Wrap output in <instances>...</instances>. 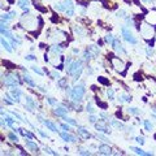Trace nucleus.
<instances>
[{
  "label": "nucleus",
  "mask_w": 156,
  "mask_h": 156,
  "mask_svg": "<svg viewBox=\"0 0 156 156\" xmlns=\"http://www.w3.org/2000/svg\"><path fill=\"white\" fill-rule=\"evenodd\" d=\"M95 128L100 133H109V128L105 124V120H99V122H95Z\"/></svg>",
  "instance_id": "obj_5"
},
{
  "label": "nucleus",
  "mask_w": 156,
  "mask_h": 156,
  "mask_svg": "<svg viewBox=\"0 0 156 156\" xmlns=\"http://www.w3.org/2000/svg\"><path fill=\"white\" fill-rule=\"evenodd\" d=\"M12 18H13V16L11 13H9V14H3V16H2V21L3 22H8V21H11Z\"/></svg>",
  "instance_id": "obj_31"
},
{
  "label": "nucleus",
  "mask_w": 156,
  "mask_h": 156,
  "mask_svg": "<svg viewBox=\"0 0 156 156\" xmlns=\"http://www.w3.org/2000/svg\"><path fill=\"white\" fill-rule=\"evenodd\" d=\"M111 61H112V65H113V68H115L116 70H124V69H125L124 61H122V60H120L119 57H112V58H111Z\"/></svg>",
  "instance_id": "obj_6"
},
{
  "label": "nucleus",
  "mask_w": 156,
  "mask_h": 156,
  "mask_svg": "<svg viewBox=\"0 0 156 156\" xmlns=\"http://www.w3.org/2000/svg\"><path fill=\"white\" fill-rule=\"evenodd\" d=\"M37 117H38V119H39V121H42V122H43V124H44V125H46V126H47V128H48V129H50L51 131H53V133H57V126H56L55 124H53V122H52V121H50V120H43V119H42V117H41V116H39V115H38Z\"/></svg>",
  "instance_id": "obj_8"
},
{
  "label": "nucleus",
  "mask_w": 156,
  "mask_h": 156,
  "mask_svg": "<svg viewBox=\"0 0 156 156\" xmlns=\"http://www.w3.org/2000/svg\"><path fill=\"white\" fill-rule=\"evenodd\" d=\"M60 136L65 140V142H77V139H76L73 135H70L69 133H68V131H61V133H60Z\"/></svg>",
  "instance_id": "obj_13"
},
{
  "label": "nucleus",
  "mask_w": 156,
  "mask_h": 156,
  "mask_svg": "<svg viewBox=\"0 0 156 156\" xmlns=\"http://www.w3.org/2000/svg\"><path fill=\"white\" fill-rule=\"evenodd\" d=\"M73 30H74V34H76V35H78V37H83L86 34L85 29H82V26H78V25H76L74 27H73Z\"/></svg>",
  "instance_id": "obj_17"
},
{
  "label": "nucleus",
  "mask_w": 156,
  "mask_h": 156,
  "mask_svg": "<svg viewBox=\"0 0 156 156\" xmlns=\"http://www.w3.org/2000/svg\"><path fill=\"white\" fill-rule=\"evenodd\" d=\"M35 105H37V103L33 100V98H31V96H26V104H25V108H26L27 111L33 112V109L35 108Z\"/></svg>",
  "instance_id": "obj_11"
},
{
  "label": "nucleus",
  "mask_w": 156,
  "mask_h": 156,
  "mask_svg": "<svg viewBox=\"0 0 156 156\" xmlns=\"http://www.w3.org/2000/svg\"><path fill=\"white\" fill-rule=\"evenodd\" d=\"M82 70H83V66H82V61L81 60H77V61H73L70 66L68 68V74L73 77V81H77L78 78L81 77L82 74Z\"/></svg>",
  "instance_id": "obj_2"
},
{
  "label": "nucleus",
  "mask_w": 156,
  "mask_h": 156,
  "mask_svg": "<svg viewBox=\"0 0 156 156\" xmlns=\"http://www.w3.org/2000/svg\"><path fill=\"white\" fill-rule=\"evenodd\" d=\"M9 94H11L13 99L16 100V103H18V101H20V96H21L22 92H21V90H20V89H16V87H13Z\"/></svg>",
  "instance_id": "obj_14"
},
{
  "label": "nucleus",
  "mask_w": 156,
  "mask_h": 156,
  "mask_svg": "<svg viewBox=\"0 0 156 156\" xmlns=\"http://www.w3.org/2000/svg\"><path fill=\"white\" fill-rule=\"evenodd\" d=\"M126 111H128V113H129V115H131V116H136V115H139V109L136 108V107H129V108L126 109Z\"/></svg>",
  "instance_id": "obj_23"
},
{
  "label": "nucleus",
  "mask_w": 156,
  "mask_h": 156,
  "mask_svg": "<svg viewBox=\"0 0 156 156\" xmlns=\"http://www.w3.org/2000/svg\"><path fill=\"white\" fill-rule=\"evenodd\" d=\"M51 52H52V53H58V55H60V53L62 52V48H60L58 46H53V47L51 48Z\"/></svg>",
  "instance_id": "obj_32"
},
{
  "label": "nucleus",
  "mask_w": 156,
  "mask_h": 156,
  "mask_svg": "<svg viewBox=\"0 0 156 156\" xmlns=\"http://www.w3.org/2000/svg\"><path fill=\"white\" fill-rule=\"evenodd\" d=\"M111 125L115 126V128H117L119 130H125V125L121 124V122H119V121H116V120H112V121H111Z\"/></svg>",
  "instance_id": "obj_22"
},
{
  "label": "nucleus",
  "mask_w": 156,
  "mask_h": 156,
  "mask_svg": "<svg viewBox=\"0 0 156 156\" xmlns=\"http://www.w3.org/2000/svg\"><path fill=\"white\" fill-rule=\"evenodd\" d=\"M143 125H144V128H146V130H147V131H151V130H152V128H154V125L151 124L148 120H144L143 121Z\"/></svg>",
  "instance_id": "obj_28"
},
{
  "label": "nucleus",
  "mask_w": 156,
  "mask_h": 156,
  "mask_svg": "<svg viewBox=\"0 0 156 156\" xmlns=\"http://www.w3.org/2000/svg\"><path fill=\"white\" fill-rule=\"evenodd\" d=\"M3 83L8 87H16V85H20L21 81L18 80L17 74H12V73H7L5 76L3 74Z\"/></svg>",
  "instance_id": "obj_3"
},
{
  "label": "nucleus",
  "mask_w": 156,
  "mask_h": 156,
  "mask_svg": "<svg viewBox=\"0 0 156 156\" xmlns=\"http://www.w3.org/2000/svg\"><path fill=\"white\" fill-rule=\"evenodd\" d=\"M85 83L82 82L80 85H76L73 89L69 91V95H70V99L74 101V103H81L82 101V98L85 95Z\"/></svg>",
  "instance_id": "obj_1"
},
{
  "label": "nucleus",
  "mask_w": 156,
  "mask_h": 156,
  "mask_svg": "<svg viewBox=\"0 0 156 156\" xmlns=\"http://www.w3.org/2000/svg\"><path fill=\"white\" fill-rule=\"evenodd\" d=\"M66 85H68V81L65 78H60V80H58V86L60 87H65Z\"/></svg>",
  "instance_id": "obj_38"
},
{
  "label": "nucleus",
  "mask_w": 156,
  "mask_h": 156,
  "mask_svg": "<svg viewBox=\"0 0 156 156\" xmlns=\"http://www.w3.org/2000/svg\"><path fill=\"white\" fill-rule=\"evenodd\" d=\"M121 34H122V37H124V39L128 43H131V44H136L138 43V41H136V38L131 34V31L129 30L126 26H122L121 27Z\"/></svg>",
  "instance_id": "obj_4"
},
{
  "label": "nucleus",
  "mask_w": 156,
  "mask_h": 156,
  "mask_svg": "<svg viewBox=\"0 0 156 156\" xmlns=\"http://www.w3.org/2000/svg\"><path fill=\"white\" fill-rule=\"evenodd\" d=\"M78 52H80V51H78L77 48H73V53H78Z\"/></svg>",
  "instance_id": "obj_56"
},
{
  "label": "nucleus",
  "mask_w": 156,
  "mask_h": 156,
  "mask_svg": "<svg viewBox=\"0 0 156 156\" xmlns=\"http://www.w3.org/2000/svg\"><path fill=\"white\" fill-rule=\"evenodd\" d=\"M23 81H25L27 85H30V86H35V83H34V81L31 80V77L29 76V74H26V73L23 74Z\"/></svg>",
  "instance_id": "obj_24"
},
{
  "label": "nucleus",
  "mask_w": 156,
  "mask_h": 156,
  "mask_svg": "<svg viewBox=\"0 0 156 156\" xmlns=\"http://www.w3.org/2000/svg\"><path fill=\"white\" fill-rule=\"evenodd\" d=\"M98 80H99V82H101L103 85H108V83H109V82L107 81V80H104V77H99Z\"/></svg>",
  "instance_id": "obj_47"
},
{
  "label": "nucleus",
  "mask_w": 156,
  "mask_h": 156,
  "mask_svg": "<svg viewBox=\"0 0 156 156\" xmlns=\"http://www.w3.org/2000/svg\"><path fill=\"white\" fill-rule=\"evenodd\" d=\"M126 14H128V13H126L125 9H120V11H117L116 16H117V17H120V18H125V17H126Z\"/></svg>",
  "instance_id": "obj_30"
},
{
  "label": "nucleus",
  "mask_w": 156,
  "mask_h": 156,
  "mask_svg": "<svg viewBox=\"0 0 156 156\" xmlns=\"http://www.w3.org/2000/svg\"><path fill=\"white\" fill-rule=\"evenodd\" d=\"M78 154H80V155H91V152H90V151H87V150H80V151H78Z\"/></svg>",
  "instance_id": "obj_45"
},
{
  "label": "nucleus",
  "mask_w": 156,
  "mask_h": 156,
  "mask_svg": "<svg viewBox=\"0 0 156 156\" xmlns=\"http://www.w3.org/2000/svg\"><path fill=\"white\" fill-rule=\"evenodd\" d=\"M100 117H103V119H109V116L107 113H100Z\"/></svg>",
  "instance_id": "obj_53"
},
{
  "label": "nucleus",
  "mask_w": 156,
  "mask_h": 156,
  "mask_svg": "<svg viewBox=\"0 0 156 156\" xmlns=\"http://www.w3.org/2000/svg\"><path fill=\"white\" fill-rule=\"evenodd\" d=\"M89 121H90L91 124H95V122H96V117H95L94 115H91V116L89 117Z\"/></svg>",
  "instance_id": "obj_48"
},
{
  "label": "nucleus",
  "mask_w": 156,
  "mask_h": 156,
  "mask_svg": "<svg viewBox=\"0 0 156 156\" xmlns=\"http://www.w3.org/2000/svg\"><path fill=\"white\" fill-rule=\"evenodd\" d=\"M38 133H39V134H41V135L43 136V138H48V135H47L46 133H43V131H42V130H39V129H38Z\"/></svg>",
  "instance_id": "obj_51"
},
{
  "label": "nucleus",
  "mask_w": 156,
  "mask_h": 156,
  "mask_svg": "<svg viewBox=\"0 0 156 156\" xmlns=\"http://www.w3.org/2000/svg\"><path fill=\"white\" fill-rule=\"evenodd\" d=\"M130 150L134 151L136 155H142V156H148V155H151V154H148V152H144L142 148H138V147H130Z\"/></svg>",
  "instance_id": "obj_21"
},
{
  "label": "nucleus",
  "mask_w": 156,
  "mask_h": 156,
  "mask_svg": "<svg viewBox=\"0 0 156 156\" xmlns=\"http://www.w3.org/2000/svg\"><path fill=\"white\" fill-rule=\"evenodd\" d=\"M77 133L80 136H82V138H85V139H89L90 138V133H89V130H86L85 128H78L77 129Z\"/></svg>",
  "instance_id": "obj_16"
},
{
  "label": "nucleus",
  "mask_w": 156,
  "mask_h": 156,
  "mask_svg": "<svg viewBox=\"0 0 156 156\" xmlns=\"http://www.w3.org/2000/svg\"><path fill=\"white\" fill-rule=\"evenodd\" d=\"M107 98H108L109 100H115V90L113 89L107 90Z\"/></svg>",
  "instance_id": "obj_26"
},
{
  "label": "nucleus",
  "mask_w": 156,
  "mask_h": 156,
  "mask_svg": "<svg viewBox=\"0 0 156 156\" xmlns=\"http://www.w3.org/2000/svg\"><path fill=\"white\" fill-rule=\"evenodd\" d=\"M44 151H46V154H50V155H57V152H53V151L51 148H48V147H44Z\"/></svg>",
  "instance_id": "obj_46"
},
{
  "label": "nucleus",
  "mask_w": 156,
  "mask_h": 156,
  "mask_svg": "<svg viewBox=\"0 0 156 156\" xmlns=\"http://www.w3.org/2000/svg\"><path fill=\"white\" fill-rule=\"evenodd\" d=\"M47 103L50 105H56L57 104V100H55L53 98H47Z\"/></svg>",
  "instance_id": "obj_39"
},
{
  "label": "nucleus",
  "mask_w": 156,
  "mask_h": 156,
  "mask_svg": "<svg viewBox=\"0 0 156 156\" xmlns=\"http://www.w3.org/2000/svg\"><path fill=\"white\" fill-rule=\"evenodd\" d=\"M31 69H33V72H35L37 74H39V76H44V72L41 70L38 66H31Z\"/></svg>",
  "instance_id": "obj_35"
},
{
  "label": "nucleus",
  "mask_w": 156,
  "mask_h": 156,
  "mask_svg": "<svg viewBox=\"0 0 156 156\" xmlns=\"http://www.w3.org/2000/svg\"><path fill=\"white\" fill-rule=\"evenodd\" d=\"M98 151H99L100 155H111L112 154V150H111V147L108 144H100Z\"/></svg>",
  "instance_id": "obj_12"
},
{
  "label": "nucleus",
  "mask_w": 156,
  "mask_h": 156,
  "mask_svg": "<svg viewBox=\"0 0 156 156\" xmlns=\"http://www.w3.org/2000/svg\"><path fill=\"white\" fill-rule=\"evenodd\" d=\"M135 142L143 144V143H144V138H143V136H135Z\"/></svg>",
  "instance_id": "obj_43"
},
{
  "label": "nucleus",
  "mask_w": 156,
  "mask_h": 156,
  "mask_svg": "<svg viewBox=\"0 0 156 156\" xmlns=\"http://www.w3.org/2000/svg\"><path fill=\"white\" fill-rule=\"evenodd\" d=\"M113 41H115V38H113V35H112V34H107V35L104 37V42H105V43H109V44H112V43H113Z\"/></svg>",
  "instance_id": "obj_27"
},
{
  "label": "nucleus",
  "mask_w": 156,
  "mask_h": 156,
  "mask_svg": "<svg viewBox=\"0 0 156 156\" xmlns=\"http://www.w3.org/2000/svg\"><path fill=\"white\" fill-rule=\"evenodd\" d=\"M25 58H26L27 61H31V60H34V58H35V56H33V55H27Z\"/></svg>",
  "instance_id": "obj_50"
},
{
  "label": "nucleus",
  "mask_w": 156,
  "mask_h": 156,
  "mask_svg": "<svg viewBox=\"0 0 156 156\" xmlns=\"http://www.w3.org/2000/svg\"><path fill=\"white\" fill-rule=\"evenodd\" d=\"M152 116L156 119V108H155V109H152Z\"/></svg>",
  "instance_id": "obj_55"
},
{
  "label": "nucleus",
  "mask_w": 156,
  "mask_h": 156,
  "mask_svg": "<svg viewBox=\"0 0 156 156\" xmlns=\"http://www.w3.org/2000/svg\"><path fill=\"white\" fill-rule=\"evenodd\" d=\"M25 146L26 147L30 150V151H33L34 154H38V151H39V147L37 146V143H34L33 140H30V139H26L25 140Z\"/></svg>",
  "instance_id": "obj_10"
},
{
  "label": "nucleus",
  "mask_w": 156,
  "mask_h": 156,
  "mask_svg": "<svg viewBox=\"0 0 156 156\" xmlns=\"http://www.w3.org/2000/svg\"><path fill=\"white\" fill-rule=\"evenodd\" d=\"M147 22H151V25H156V13H154V17H147Z\"/></svg>",
  "instance_id": "obj_36"
},
{
  "label": "nucleus",
  "mask_w": 156,
  "mask_h": 156,
  "mask_svg": "<svg viewBox=\"0 0 156 156\" xmlns=\"http://www.w3.org/2000/svg\"><path fill=\"white\" fill-rule=\"evenodd\" d=\"M12 115H13L14 117H17V119H18L20 121H25V120H23V117H22L21 115H20V113H17V112H12Z\"/></svg>",
  "instance_id": "obj_44"
},
{
  "label": "nucleus",
  "mask_w": 156,
  "mask_h": 156,
  "mask_svg": "<svg viewBox=\"0 0 156 156\" xmlns=\"http://www.w3.org/2000/svg\"><path fill=\"white\" fill-rule=\"evenodd\" d=\"M89 51L91 52V55L94 56V57H96L98 55H99V52H100L99 47H96L95 44H91V46H89Z\"/></svg>",
  "instance_id": "obj_19"
},
{
  "label": "nucleus",
  "mask_w": 156,
  "mask_h": 156,
  "mask_svg": "<svg viewBox=\"0 0 156 156\" xmlns=\"http://www.w3.org/2000/svg\"><path fill=\"white\" fill-rule=\"evenodd\" d=\"M8 138L11 139L12 142H16V143L18 142V136H17L16 134H14V133H9V134H8Z\"/></svg>",
  "instance_id": "obj_33"
},
{
  "label": "nucleus",
  "mask_w": 156,
  "mask_h": 156,
  "mask_svg": "<svg viewBox=\"0 0 156 156\" xmlns=\"http://www.w3.org/2000/svg\"><path fill=\"white\" fill-rule=\"evenodd\" d=\"M112 47H113V50L117 52V53H121V55H125V50H124V47L121 46V43H120V41L119 39H115L113 41V43H112Z\"/></svg>",
  "instance_id": "obj_9"
},
{
  "label": "nucleus",
  "mask_w": 156,
  "mask_h": 156,
  "mask_svg": "<svg viewBox=\"0 0 156 156\" xmlns=\"http://www.w3.org/2000/svg\"><path fill=\"white\" fill-rule=\"evenodd\" d=\"M86 111H87V112H89V113H90V115H92V113H94V112H95V109H94V107H92V104H91V103H89V104H87V105H86Z\"/></svg>",
  "instance_id": "obj_37"
},
{
  "label": "nucleus",
  "mask_w": 156,
  "mask_h": 156,
  "mask_svg": "<svg viewBox=\"0 0 156 156\" xmlns=\"http://www.w3.org/2000/svg\"><path fill=\"white\" fill-rule=\"evenodd\" d=\"M64 120H65L69 125H72V126H77V122L74 121V119H70V117H64Z\"/></svg>",
  "instance_id": "obj_34"
},
{
  "label": "nucleus",
  "mask_w": 156,
  "mask_h": 156,
  "mask_svg": "<svg viewBox=\"0 0 156 156\" xmlns=\"http://www.w3.org/2000/svg\"><path fill=\"white\" fill-rule=\"evenodd\" d=\"M55 9L58 12H65V7H64V4L62 3H56L55 4Z\"/></svg>",
  "instance_id": "obj_29"
},
{
  "label": "nucleus",
  "mask_w": 156,
  "mask_h": 156,
  "mask_svg": "<svg viewBox=\"0 0 156 156\" xmlns=\"http://www.w3.org/2000/svg\"><path fill=\"white\" fill-rule=\"evenodd\" d=\"M94 73V70L91 69V66H89V69H87V74H92Z\"/></svg>",
  "instance_id": "obj_54"
},
{
  "label": "nucleus",
  "mask_w": 156,
  "mask_h": 156,
  "mask_svg": "<svg viewBox=\"0 0 156 156\" xmlns=\"http://www.w3.org/2000/svg\"><path fill=\"white\" fill-rule=\"evenodd\" d=\"M2 46H3V48H4V50H7L8 52H13V48H12V46L11 44H9V43L5 41V38H4V37H2Z\"/></svg>",
  "instance_id": "obj_18"
},
{
  "label": "nucleus",
  "mask_w": 156,
  "mask_h": 156,
  "mask_svg": "<svg viewBox=\"0 0 156 156\" xmlns=\"http://www.w3.org/2000/svg\"><path fill=\"white\" fill-rule=\"evenodd\" d=\"M140 33H142V35L146 39H150L154 35V29L151 26H148V25H144V26H142V29H140Z\"/></svg>",
  "instance_id": "obj_7"
},
{
  "label": "nucleus",
  "mask_w": 156,
  "mask_h": 156,
  "mask_svg": "<svg viewBox=\"0 0 156 156\" xmlns=\"http://www.w3.org/2000/svg\"><path fill=\"white\" fill-rule=\"evenodd\" d=\"M37 89L41 91V92H47V90H46V87H42V86H39V87H37Z\"/></svg>",
  "instance_id": "obj_52"
},
{
  "label": "nucleus",
  "mask_w": 156,
  "mask_h": 156,
  "mask_svg": "<svg viewBox=\"0 0 156 156\" xmlns=\"http://www.w3.org/2000/svg\"><path fill=\"white\" fill-rule=\"evenodd\" d=\"M60 128H61L62 130H65V131H69V130H70L69 124H68V122H66V124H61V125H60Z\"/></svg>",
  "instance_id": "obj_40"
},
{
  "label": "nucleus",
  "mask_w": 156,
  "mask_h": 156,
  "mask_svg": "<svg viewBox=\"0 0 156 156\" xmlns=\"http://www.w3.org/2000/svg\"><path fill=\"white\" fill-rule=\"evenodd\" d=\"M66 113H68V109L65 108V107H58L57 105L55 108V115L58 116V117H65Z\"/></svg>",
  "instance_id": "obj_15"
},
{
  "label": "nucleus",
  "mask_w": 156,
  "mask_h": 156,
  "mask_svg": "<svg viewBox=\"0 0 156 156\" xmlns=\"http://www.w3.org/2000/svg\"><path fill=\"white\" fill-rule=\"evenodd\" d=\"M62 4H64V7H65V11H66V9L74 8V5H73V0H64Z\"/></svg>",
  "instance_id": "obj_25"
},
{
  "label": "nucleus",
  "mask_w": 156,
  "mask_h": 156,
  "mask_svg": "<svg viewBox=\"0 0 156 156\" xmlns=\"http://www.w3.org/2000/svg\"><path fill=\"white\" fill-rule=\"evenodd\" d=\"M146 51H147V55L148 56H152L154 55V51H152V48H151V47H147V50H146Z\"/></svg>",
  "instance_id": "obj_49"
},
{
  "label": "nucleus",
  "mask_w": 156,
  "mask_h": 156,
  "mask_svg": "<svg viewBox=\"0 0 156 156\" xmlns=\"http://www.w3.org/2000/svg\"><path fill=\"white\" fill-rule=\"evenodd\" d=\"M119 100H120V103H129V101L131 100V96L126 95V94H121L119 96Z\"/></svg>",
  "instance_id": "obj_20"
},
{
  "label": "nucleus",
  "mask_w": 156,
  "mask_h": 156,
  "mask_svg": "<svg viewBox=\"0 0 156 156\" xmlns=\"http://www.w3.org/2000/svg\"><path fill=\"white\" fill-rule=\"evenodd\" d=\"M51 76L53 77V78H57V80H60V73H58V72H56V70H53L52 73H51Z\"/></svg>",
  "instance_id": "obj_42"
},
{
  "label": "nucleus",
  "mask_w": 156,
  "mask_h": 156,
  "mask_svg": "<svg viewBox=\"0 0 156 156\" xmlns=\"http://www.w3.org/2000/svg\"><path fill=\"white\" fill-rule=\"evenodd\" d=\"M65 13H66V16L72 17L73 14H74V8H72V9H66V11H65Z\"/></svg>",
  "instance_id": "obj_41"
},
{
  "label": "nucleus",
  "mask_w": 156,
  "mask_h": 156,
  "mask_svg": "<svg viewBox=\"0 0 156 156\" xmlns=\"http://www.w3.org/2000/svg\"><path fill=\"white\" fill-rule=\"evenodd\" d=\"M142 2H143V3H150L151 0H142Z\"/></svg>",
  "instance_id": "obj_57"
}]
</instances>
